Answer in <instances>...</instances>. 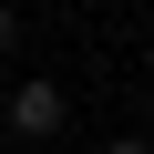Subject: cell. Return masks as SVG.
<instances>
[{
    "label": "cell",
    "mask_w": 154,
    "mask_h": 154,
    "mask_svg": "<svg viewBox=\"0 0 154 154\" xmlns=\"http://www.w3.org/2000/svg\"><path fill=\"white\" fill-rule=\"evenodd\" d=\"M144 144H154V134H144Z\"/></svg>",
    "instance_id": "277c9868"
},
{
    "label": "cell",
    "mask_w": 154,
    "mask_h": 154,
    "mask_svg": "<svg viewBox=\"0 0 154 154\" xmlns=\"http://www.w3.org/2000/svg\"><path fill=\"white\" fill-rule=\"evenodd\" d=\"M103 154H154V144H144V134H113V144H103Z\"/></svg>",
    "instance_id": "3957f363"
},
{
    "label": "cell",
    "mask_w": 154,
    "mask_h": 154,
    "mask_svg": "<svg viewBox=\"0 0 154 154\" xmlns=\"http://www.w3.org/2000/svg\"><path fill=\"white\" fill-rule=\"evenodd\" d=\"M21 31H31V21L11 11V0H0V51H21Z\"/></svg>",
    "instance_id": "7a4b0ae2"
},
{
    "label": "cell",
    "mask_w": 154,
    "mask_h": 154,
    "mask_svg": "<svg viewBox=\"0 0 154 154\" xmlns=\"http://www.w3.org/2000/svg\"><path fill=\"white\" fill-rule=\"evenodd\" d=\"M0 123H11L21 144H51V134L72 123V93L51 82V72H31V82H11V93H0Z\"/></svg>",
    "instance_id": "6da1fadb"
}]
</instances>
